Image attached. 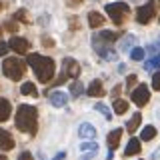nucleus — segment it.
Returning <instances> with one entry per match:
<instances>
[{
	"instance_id": "28",
	"label": "nucleus",
	"mask_w": 160,
	"mask_h": 160,
	"mask_svg": "<svg viewBox=\"0 0 160 160\" xmlns=\"http://www.w3.org/2000/svg\"><path fill=\"white\" fill-rule=\"evenodd\" d=\"M132 44H134V36H130V34H128V36L122 40L120 48H122V50H130V46H132Z\"/></svg>"
},
{
	"instance_id": "27",
	"label": "nucleus",
	"mask_w": 160,
	"mask_h": 160,
	"mask_svg": "<svg viewBox=\"0 0 160 160\" xmlns=\"http://www.w3.org/2000/svg\"><path fill=\"white\" fill-rule=\"evenodd\" d=\"M80 150L82 152H92V150H98V144L96 142H84V144H80Z\"/></svg>"
},
{
	"instance_id": "9",
	"label": "nucleus",
	"mask_w": 160,
	"mask_h": 160,
	"mask_svg": "<svg viewBox=\"0 0 160 160\" xmlns=\"http://www.w3.org/2000/svg\"><path fill=\"white\" fill-rule=\"evenodd\" d=\"M92 44H94V50H96V54L100 58H104V60H114L116 58V52L110 50L108 44H100V42H92Z\"/></svg>"
},
{
	"instance_id": "14",
	"label": "nucleus",
	"mask_w": 160,
	"mask_h": 160,
	"mask_svg": "<svg viewBox=\"0 0 160 160\" xmlns=\"http://www.w3.org/2000/svg\"><path fill=\"white\" fill-rule=\"evenodd\" d=\"M120 136H122V128H114L112 132L108 134V148L110 150H116L118 148V142H120Z\"/></svg>"
},
{
	"instance_id": "7",
	"label": "nucleus",
	"mask_w": 160,
	"mask_h": 160,
	"mask_svg": "<svg viewBox=\"0 0 160 160\" xmlns=\"http://www.w3.org/2000/svg\"><path fill=\"white\" fill-rule=\"evenodd\" d=\"M62 72L66 74L68 78H78V74H80L78 62H76L74 58H64V62H62Z\"/></svg>"
},
{
	"instance_id": "46",
	"label": "nucleus",
	"mask_w": 160,
	"mask_h": 160,
	"mask_svg": "<svg viewBox=\"0 0 160 160\" xmlns=\"http://www.w3.org/2000/svg\"><path fill=\"white\" fill-rule=\"evenodd\" d=\"M158 22H160V18H158Z\"/></svg>"
},
{
	"instance_id": "10",
	"label": "nucleus",
	"mask_w": 160,
	"mask_h": 160,
	"mask_svg": "<svg viewBox=\"0 0 160 160\" xmlns=\"http://www.w3.org/2000/svg\"><path fill=\"white\" fill-rule=\"evenodd\" d=\"M48 98H50V104H52V106H56V108L66 106V102H68V96H66L64 92H60V90H56V92H52V94H48Z\"/></svg>"
},
{
	"instance_id": "25",
	"label": "nucleus",
	"mask_w": 160,
	"mask_h": 160,
	"mask_svg": "<svg viewBox=\"0 0 160 160\" xmlns=\"http://www.w3.org/2000/svg\"><path fill=\"white\" fill-rule=\"evenodd\" d=\"M154 68H160V52H158V56H154L152 60L146 62V70H154Z\"/></svg>"
},
{
	"instance_id": "40",
	"label": "nucleus",
	"mask_w": 160,
	"mask_h": 160,
	"mask_svg": "<svg viewBox=\"0 0 160 160\" xmlns=\"http://www.w3.org/2000/svg\"><path fill=\"white\" fill-rule=\"evenodd\" d=\"M120 94V86H114V90H112V96H118Z\"/></svg>"
},
{
	"instance_id": "36",
	"label": "nucleus",
	"mask_w": 160,
	"mask_h": 160,
	"mask_svg": "<svg viewBox=\"0 0 160 160\" xmlns=\"http://www.w3.org/2000/svg\"><path fill=\"white\" fill-rule=\"evenodd\" d=\"M42 44H46V46H54V40H50V38H42Z\"/></svg>"
},
{
	"instance_id": "20",
	"label": "nucleus",
	"mask_w": 160,
	"mask_h": 160,
	"mask_svg": "<svg viewBox=\"0 0 160 160\" xmlns=\"http://www.w3.org/2000/svg\"><path fill=\"white\" fill-rule=\"evenodd\" d=\"M154 136H156V128H154V126H144V130L140 132V140H144V142L152 140Z\"/></svg>"
},
{
	"instance_id": "8",
	"label": "nucleus",
	"mask_w": 160,
	"mask_h": 160,
	"mask_svg": "<svg viewBox=\"0 0 160 160\" xmlns=\"http://www.w3.org/2000/svg\"><path fill=\"white\" fill-rule=\"evenodd\" d=\"M8 46H10V50H14L16 54H28L30 42H28V40H24V38H18V36H14V38H10Z\"/></svg>"
},
{
	"instance_id": "21",
	"label": "nucleus",
	"mask_w": 160,
	"mask_h": 160,
	"mask_svg": "<svg viewBox=\"0 0 160 160\" xmlns=\"http://www.w3.org/2000/svg\"><path fill=\"white\" fill-rule=\"evenodd\" d=\"M20 92H22V94H26V96H36V94H38V90H36V86H34L32 82H24L22 86H20Z\"/></svg>"
},
{
	"instance_id": "34",
	"label": "nucleus",
	"mask_w": 160,
	"mask_h": 160,
	"mask_svg": "<svg viewBox=\"0 0 160 160\" xmlns=\"http://www.w3.org/2000/svg\"><path fill=\"white\" fill-rule=\"evenodd\" d=\"M94 154H96V150H92V152H86V154L82 156V160H90V158L94 156Z\"/></svg>"
},
{
	"instance_id": "33",
	"label": "nucleus",
	"mask_w": 160,
	"mask_h": 160,
	"mask_svg": "<svg viewBox=\"0 0 160 160\" xmlns=\"http://www.w3.org/2000/svg\"><path fill=\"white\" fill-rule=\"evenodd\" d=\"M18 160H32V154H30V152H22L18 156Z\"/></svg>"
},
{
	"instance_id": "2",
	"label": "nucleus",
	"mask_w": 160,
	"mask_h": 160,
	"mask_svg": "<svg viewBox=\"0 0 160 160\" xmlns=\"http://www.w3.org/2000/svg\"><path fill=\"white\" fill-rule=\"evenodd\" d=\"M14 122H16V128L20 132H26L30 136H34V134H36V128H38V112H36V108L28 106V104H20Z\"/></svg>"
},
{
	"instance_id": "41",
	"label": "nucleus",
	"mask_w": 160,
	"mask_h": 160,
	"mask_svg": "<svg viewBox=\"0 0 160 160\" xmlns=\"http://www.w3.org/2000/svg\"><path fill=\"white\" fill-rule=\"evenodd\" d=\"M64 156H66V154H64V152H60V154H56V156H54V160H62Z\"/></svg>"
},
{
	"instance_id": "4",
	"label": "nucleus",
	"mask_w": 160,
	"mask_h": 160,
	"mask_svg": "<svg viewBox=\"0 0 160 160\" xmlns=\"http://www.w3.org/2000/svg\"><path fill=\"white\" fill-rule=\"evenodd\" d=\"M130 12V6L126 2H112V4H106V14L110 16V20H112L116 26H120V24L124 22V18L128 16Z\"/></svg>"
},
{
	"instance_id": "43",
	"label": "nucleus",
	"mask_w": 160,
	"mask_h": 160,
	"mask_svg": "<svg viewBox=\"0 0 160 160\" xmlns=\"http://www.w3.org/2000/svg\"><path fill=\"white\" fill-rule=\"evenodd\" d=\"M130 2H138V0H130Z\"/></svg>"
},
{
	"instance_id": "32",
	"label": "nucleus",
	"mask_w": 160,
	"mask_h": 160,
	"mask_svg": "<svg viewBox=\"0 0 160 160\" xmlns=\"http://www.w3.org/2000/svg\"><path fill=\"white\" fill-rule=\"evenodd\" d=\"M8 50H10V46H8L6 42H0V54H6Z\"/></svg>"
},
{
	"instance_id": "18",
	"label": "nucleus",
	"mask_w": 160,
	"mask_h": 160,
	"mask_svg": "<svg viewBox=\"0 0 160 160\" xmlns=\"http://www.w3.org/2000/svg\"><path fill=\"white\" fill-rule=\"evenodd\" d=\"M88 24H90L92 28H100V26L104 24V16H102L100 12H90V14H88Z\"/></svg>"
},
{
	"instance_id": "5",
	"label": "nucleus",
	"mask_w": 160,
	"mask_h": 160,
	"mask_svg": "<svg viewBox=\"0 0 160 160\" xmlns=\"http://www.w3.org/2000/svg\"><path fill=\"white\" fill-rule=\"evenodd\" d=\"M152 16H154V0H150V2H146L144 6H140L136 10V22L138 24H148L152 20Z\"/></svg>"
},
{
	"instance_id": "35",
	"label": "nucleus",
	"mask_w": 160,
	"mask_h": 160,
	"mask_svg": "<svg viewBox=\"0 0 160 160\" xmlns=\"http://www.w3.org/2000/svg\"><path fill=\"white\" fill-rule=\"evenodd\" d=\"M6 28L10 30V32H16V24H14V22H8V24H6Z\"/></svg>"
},
{
	"instance_id": "45",
	"label": "nucleus",
	"mask_w": 160,
	"mask_h": 160,
	"mask_svg": "<svg viewBox=\"0 0 160 160\" xmlns=\"http://www.w3.org/2000/svg\"><path fill=\"white\" fill-rule=\"evenodd\" d=\"M0 10H2V2H0Z\"/></svg>"
},
{
	"instance_id": "15",
	"label": "nucleus",
	"mask_w": 160,
	"mask_h": 160,
	"mask_svg": "<svg viewBox=\"0 0 160 160\" xmlns=\"http://www.w3.org/2000/svg\"><path fill=\"white\" fill-rule=\"evenodd\" d=\"M140 152V140L138 138H130L128 146L124 148V156H134V154Z\"/></svg>"
},
{
	"instance_id": "31",
	"label": "nucleus",
	"mask_w": 160,
	"mask_h": 160,
	"mask_svg": "<svg viewBox=\"0 0 160 160\" xmlns=\"http://www.w3.org/2000/svg\"><path fill=\"white\" fill-rule=\"evenodd\" d=\"M136 80H138V78H136V76H134V74H130V76L126 78V86H128V88H132V86H134V84H136Z\"/></svg>"
},
{
	"instance_id": "19",
	"label": "nucleus",
	"mask_w": 160,
	"mask_h": 160,
	"mask_svg": "<svg viewBox=\"0 0 160 160\" xmlns=\"http://www.w3.org/2000/svg\"><path fill=\"white\" fill-rule=\"evenodd\" d=\"M140 120H142V114L136 112L132 118L128 120V124H126V130H128V132H134V130H138V126H140Z\"/></svg>"
},
{
	"instance_id": "37",
	"label": "nucleus",
	"mask_w": 160,
	"mask_h": 160,
	"mask_svg": "<svg viewBox=\"0 0 160 160\" xmlns=\"http://www.w3.org/2000/svg\"><path fill=\"white\" fill-rule=\"evenodd\" d=\"M152 158H154V160H160V148H156V150L152 152Z\"/></svg>"
},
{
	"instance_id": "38",
	"label": "nucleus",
	"mask_w": 160,
	"mask_h": 160,
	"mask_svg": "<svg viewBox=\"0 0 160 160\" xmlns=\"http://www.w3.org/2000/svg\"><path fill=\"white\" fill-rule=\"evenodd\" d=\"M70 6H78V4H82V0H68Z\"/></svg>"
},
{
	"instance_id": "44",
	"label": "nucleus",
	"mask_w": 160,
	"mask_h": 160,
	"mask_svg": "<svg viewBox=\"0 0 160 160\" xmlns=\"http://www.w3.org/2000/svg\"><path fill=\"white\" fill-rule=\"evenodd\" d=\"M0 36H2V28H0Z\"/></svg>"
},
{
	"instance_id": "16",
	"label": "nucleus",
	"mask_w": 160,
	"mask_h": 160,
	"mask_svg": "<svg viewBox=\"0 0 160 160\" xmlns=\"http://www.w3.org/2000/svg\"><path fill=\"white\" fill-rule=\"evenodd\" d=\"M10 112H12V106H10L8 100L0 98V122H6L10 118Z\"/></svg>"
},
{
	"instance_id": "11",
	"label": "nucleus",
	"mask_w": 160,
	"mask_h": 160,
	"mask_svg": "<svg viewBox=\"0 0 160 160\" xmlns=\"http://www.w3.org/2000/svg\"><path fill=\"white\" fill-rule=\"evenodd\" d=\"M78 136L80 138H86V140H92L94 136H96V128L92 126L90 122H82L78 128Z\"/></svg>"
},
{
	"instance_id": "13",
	"label": "nucleus",
	"mask_w": 160,
	"mask_h": 160,
	"mask_svg": "<svg viewBox=\"0 0 160 160\" xmlns=\"http://www.w3.org/2000/svg\"><path fill=\"white\" fill-rule=\"evenodd\" d=\"M120 36L118 32H98V34H94V38H92V42H100V44H110V42H114Z\"/></svg>"
},
{
	"instance_id": "29",
	"label": "nucleus",
	"mask_w": 160,
	"mask_h": 160,
	"mask_svg": "<svg viewBox=\"0 0 160 160\" xmlns=\"http://www.w3.org/2000/svg\"><path fill=\"white\" fill-rule=\"evenodd\" d=\"M14 20H20V22H28V18H26V10L24 8H20L16 14H14Z\"/></svg>"
},
{
	"instance_id": "26",
	"label": "nucleus",
	"mask_w": 160,
	"mask_h": 160,
	"mask_svg": "<svg viewBox=\"0 0 160 160\" xmlns=\"http://www.w3.org/2000/svg\"><path fill=\"white\" fill-rule=\"evenodd\" d=\"M130 58H132V60H142L144 58V50L138 48V46H134L132 52H130Z\"/></svg>"
},
{
	"instance_id": "23",
	"label": "nucleus",
	"mask_w": 160,
	"mask_h": 160,
	"mask_svg": "<svg viewBox=\"0 0 160 160\" xmlns=\"http://www.w3.org/2000/svg\"><path fill=\"white\" fill-rule=\"evenodd\" d=\"M94 108H96V110H98V112H100V114H102V116H104V118H106V120H110V118H112V112H110V108L106 106V104H102V102H98V104H96V106H94Z\"/></svg>"
},
{
	"instance_id": "24",
	"label": "nucleus",
	"mask_w": 160,
	"mask_h": 160,
	"mask_svg": "<svg viewBox=\"0 0 160 160\" xmlns=\"http://www.w3.org/2000/svg\"><path fill=\"white\" fill-rule=\"evenodd\" d=\"M82 92H84V86H82V82H80V80H76V82H72V86H70V94H72V96H80Z\"/></svg>"
},
{
	"instance_id": "17",
	"label": "nucleus",
	"mask_w": 160,
	"mask_h": 160,
	"mask_svg": "<svg viewBox=\"0 0 160 160\" xmlns=\"http://www.w3.org/2000/svg\"><path fill=\"white\" fill-rule=\"evenodd\" d=\"M88 96H104V88L100 80H92V84L88 86Z\"/></svg>"
},
{
	"instance_id": "12",
	"label": "nucleus",
	"mask_w": 160,
	"mask_h": 160,
	"mask_svg": "<svg viewBox=\"0 0 160 160\" xmlns=\"http://www.w3.org/2000/svg\"><path fill=\"white\" fill-rule=\"evenodd\" d=\"M0 148L6 150V152L14 148V138L10 136V132H8V130H4V128H0Z\"/></svg>"
},
{
	"instance_id": "39",
	"label": "nucleus",
	"mask_w": 160,
	"mask_h": 160,
	"mask_svg": "<svg viewBox=\"0 0 160 160\" xmlns=\"http://www.w3.org/2000/svg\"><path fill=\"white\" fill-rule=\"evenodd\" d=\"M70 28H78V20H74V18L70 20Z\"/></svg>"
},
{
	"instance_id": "6",
	"label": "nucleus",
	"mask_w": 160,
	"mask_h": 160,
	"mask_svg": "<svg viewBox=\"0 0 160 160\" xmlns=\"http://www.w3.org/2000/svg\"><path fill=\"white\" fill-rule=\"evenodd\" d=\"M132 102L136 104V106H144V104L150 100V90H148V86L146 84H140V86H136L132 90Z\"/></svg>"
},
{
	"instance_id": "3",
	"label": "nucleus",
	"mask_w": 160,
	"mask_h": 160,
	"mask_svg": "<svg viewBox=\"0 0 160 160\" xmlns=\"http://www.w3.org/2000/svg\"><path fill=\"white\" fill-rule=\"evenodd\" d=\"M24 70H26V64L18 58H6L2 62V74L10 80H20L24 76Z\"/></svg>"
},
{
	"instance_id": "22",
	"label": "nucleus",
	"mask_w": 160,
	"mask_h": 160,
	"mask_svg": "<svg viewBox=\"0 0 160 160\" xmlns=\"http://www.w3.org/2000/svg\"><path fill=\"white\" fill-rule=\"evenodd\" d=\"M114 112H116V114H124V112H128V102H126V100L116 98V100H114Z\"/></svg>"
},
{
	"instance_id": "30",
	"label": "nucleus",
	"mask_w": 160,
	"mask_h": 160,
	"mask_svg": "<svg viewBox=\"0 0 160 160\" xmlns=\"http://www.w3.org/2000/svg\"><path fill=\"white\" fill-rule=\"evenodd\" d=\"M152 88L154 90H160V72H156L152 76Z\"/></svg>"
},
{
	"instance_id": "42",
	"label": "nucleus",
	"mask_w": 160,
	"mask_h": 160,
	"mask_svg": "<svg viewBox=\"0 0 160 160\" xmlns=\"http://www.w3.org/2000/svg\"><path fill=\"white\" fill-rule=\"evenodd\" d=\"M0 160H8V158H6V156H2V154H0Z\"/></svg>"
},
{
	"instance_id": "1",
	"label": "nucleus",
	"mask_w": 160,
	"mask_h": 160,
	"mask_svg": "<svg viewBox=\"0 0 160 160\" xmlns=\"http://www.w3.org/2000/svg\"><path fill=\"white\" fill-rule=\"evenodd\" d=\"M28 64H30V68L34 70L36 78L42 84H48L50 80L54 78L56 66H54V60L52 58L42 56V54H28Z\"/></svg>"
}]
</instances>
